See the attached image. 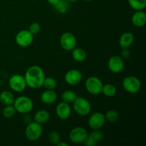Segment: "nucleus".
Returning <instances> with one entry per match:
<instances>
[{
	"label": "nucleus",
	"mask_w": 146,
	"mask_h": 146,
	"mask_svg": "<svg viewBox=\"0 0 146 146\" xmlns=\"http://www.w3.org/2000/svg\"><path fill=\"white\" fill-rule=\"evenodd\" d=\"M24 76L27 86L33 89H38L43 86L45 74L42 68L38 66H30L27 70Z\"/></svg>",
	"instance_id": "nucleus-1"
},
{
	"label": "nucleus",
	"mask_w": 146,
	"mask_h": 146,
	"mask_svg": "<svg viewBox=\"0 0 146 146\" xmlns=\"http://www.w3.org/2000/svg\"><path fill=\"white\" fill-rule=\"evenodd\" d=\"M13 106L17 112L21 114L29 113L34 108L32 100L27 96H21L15 98Z\"/></svg>",
	"instance_id": "nucleus-2"
},
{
	"label": "nucleus",
	"mask_w": 146,
	"mask_h": 146,
	"mask_svg": "<svg viewBox=\"0 0 146 146\" xmlns=\"http://www.w3.org/2000/svg\"><path fill=\"white\" fill-rule=\"evenodd\" d=\"M25 136L27 139L29 141H36L41 138L43 133V128L41 124L31 121L27 124L25 128Z\"/></svg>",
	"instance_id": "nucleus-3"
},
{
	"label": "nucleus",
	"mask_w": 146,
	"mask_h": 146,
	"mask_svg": "<svg viewBox=\"0 0 146 146\" xmlns=\"http://www.w3.org/2000/svg\"><path fill=\"white\" fill-rule=\"evenodd\" d=\"M73 108L76 114L81 116H86L91 113V105L86 98L77 96L73 103Z\"/></svg>",
	"instance_id": "nucleus-4"
},
{
	"label": "nucleus",
	"mask_w": 146,
	"mask_h": 146,
	"mask_svg": "<svg viewBox=\"0 0 146 146\" xmlns=\"http://www.w3.org/2000/svg\"><path fill=\"white\" fill-rule=\"evenodd\" d=\"M123 87L124 90L131 94L138 93L141 88V80L134 76H128L123 80Z\"/></svg>",
	"instance_id": "nucleus-5"
},
{
	"label": "nucleus",
	"mask_w": 146,
	"mask_h": 146,
	"mask_svg": "<svg viewBox=\"0 0 146 146\" xmlns=\"http://www.w3.org/2000/svg\"><path fill=\"white\" fill-rule=\"evenodd\" d=\"M103 86L102 81L97 76H90L86 80V89L91 95L96 96L101 94Z\"/></svg>",
	"instance_id": "nucleus-6"
},
{
	"label": "nucleus",
	"mask_w": 146,
	"mask_h": 146,
	"mask_svg": "<svg viewBox=\"0 0 146 146\" xmlns=\"http://www.w3.org/2000/svg\"><path fill=\"white\" fill-rule=\"evenodd\" d=\"M9 86L12 91L17 93L24 91L27 86L24 76L21 74L11 76L9 79Z\"/></svg>",
	"instance_id": "nucleus-7"
},
{
	"label": "nucleus",
	"mask_w": 146,
	"mask_h": 146,
	"mask_svg": "<svg viewBox=\"0 0 146 146\" xmlns=\"http://www.w3.org/2000/svg\"><path fill=\"white\" fill-rule=\"evenodd\" d=\"M88 135V132L84 127L78 126L74 128L70 131L68 134V138L71 142L75 144L84 143Z\"/></svg>",
	"instance_id": "nucleus-8"
},
{
	"label": "nucleus",
	"mask_w": 146,
	"mask_h": 146,
	"mask_svg": "<svg viewBox=\"0 0 146 146\" xmlns=\"http://www.w3.org/2000/svg\"><path fill=\"white\" fill-rule=\"evenodd\" d=\"M76 38L71 32H64L60 37V45L65 51H72L76 46Z\"/></svg>",
	"instance_id": "nucleus-9"
},
{
	"label": "nucleus",
	"mask_w": 146,
	"mask_h": 146,
	"mask_svg": "<svg viewBox=\"0 0 146 146\" xmlns=\"http://www.w3.org/2000/svg\"><path fill=\"white\" fill-rule=\"evenodd\" d=\"M15 41L19 46L23 48L28 47L31 45L34 41V35L29 30H21L16 35Z\"/></svg>",
	"instance_id": "nucleus-10"
},
{
	"label": "nucleus",
	"mask_w": 146,
	"mask_h": 146,
	"mask_svg": "<svg viewBox=\"0 0 146 146\" xmlns=\"http://www.w3.org/2000/svg\"><path fill=\"white\" fill-rule=\"evenodd\" d=\"M125 63L121 56L117 55L110 57L108 61V67L110 71L113 74H119L124 69Z\"/></svg>",
	"instance_id": "nucleus-11"
},
{
	"label": "nucleus",
	"mask_w": 146,
	"mask_h": 146,
	"mask_svg": "<svg viewBox=\"0 0 146 146\" xmlns=\"http://www.w3.org/2000/svg\"><path fill=\"white\" fill-rule=\"evenodd\" d=\"M106 123L104 114L101 112H95L91 114L88 120V126L92 130L101 129Z\"/></svg>",
	"instance_id": "nucleus-12"
},
{
	"label": "nucleus",
	"mask_w": 146,
	"mask_h": 146,
	"mask_svg": "<svg viewBox=\"0 0 146 146\" xmlns=\"http://www.w3.org/2000/svg\"><path fill=\"white\" fill-rule=\"evenodd\" d=\"M82 73L78 69H71L66 73L64 80L70 86H76L82 81Z\"/></svg>",
	"instance_id": "nucleus-13"
},
{
	"label": "nucleus",
	"mask_w": 146,
	"mask_h": 146,
	"mask_svg": "<svg viewBox=\"0 0 146 146\" xmlns=\"http://www.w3.org/2000/svg\"><path fill=\"white\" fill-rule=\"evenodd\" d=\"M104 138V133L100 129L93 130L92 132L88 134L84 143L86 146H95L98 142H101Z\"/></svg>",
	"instance_id": "nucleus-14"
},
{
	"label": "nucleus",
	"mask_w": 146,
	"mask_h": 146,
	"mask_svg": "<svg viewBox=\"0 0 146 146\" xmlns=\"http://www.w3.org/2000/svg\"><path fill=\"white\" fill-rule=\"evenodd\" d=\"M56 114L61 120H66L71 114V108L68 104L61 102L56 107Z\"/></svg>",
	"instance_id": "nucleus-15"
},
{
	"label": "nucleus",
	"mask_w": 146,
	"mask_h": 146,
	"mask_svg": "<svg viewBox=\"0 0 146 146\" xmlns=\"http://www.w3.org/2000/svg\"><path fill=\"white\" fill-rule=\"evenodd\" d=\"M132 24L135 27L140 28L145 26L146 24V14L143 10L135 11L131 17Z\"/></svg>",
	"instance_id": "nucleus-16"
},
{
	"label": "nucleus",
	"mask_w": 146,
	"mask_h": 146,
	"mask_svg": "<svg viewBox=\"0 0 146 146\" xmlns=\"http://www.w3.org/2000/svg\"><path fill=\"white\" fill-rule=\"evenodd\" d=\"M58 96L54 90H48L46 89V91H43L41 94V102L45 104H52L56 102L57 100Z\"/></svg>",
	"instance_id": "nucleus-17"
},
{
	"label": "nucleus",
	"mask_w": 146,
	"mask_h": 146,
	"mask_svg": "<svg viewBox=\"0 0 146 146\" xmlns=\"http://www.w3.org/2000/svg\"><path fill=\"white\" fill-rule=\"evenodd\" d=\"M134 38L135 37H134L133 34L129 31H126L121 34L119 38V41H118V44L121 48H129L133 44Z\"/></svg>",
	"instance_id": "nucleus-18"
},
{
	"label": "nucleus",
	"mask_w": 146,
	"mask_h": 146,
	"mask_svg": "<svg viewBox=\"0 0 146 146\" xmlns=\"http://www.w3.org/2000/svg\"><path fill=\"white\" fill-rule=\"evenodd\" d=\"M50 114L48 111L45 109H41L36 111L34 115V120L36 122L40 124H44L49 120Z\"/></svg>",
	"instance_id": "nucleus-19"
},
{
	"label": "nucleus",
	"mask_w": 146,
	"mask_h": 146,
	"mask_svg": "<svg viewBox=\"0 0 146 146\" xmlns=\"http://www.w3.org/2000/svg\"><path fill=\"white\" fill-rule=\"evenodd\" d=\"M71 51H72V58L76 62H84L86 58V52L82 48L76 46Z\"/></svg>",
	"instance_id": "nucleus-20"
},
{
	"label": "nucleus",
	"mask_w": 146,
	"mask_h": 146,
	"mask_svg": "<svg viewBox=\"0 0 146 146\" xmlns=\"http://www.w3.org/2000/svg\"><path fill=\"white\" fill-rule=\"evenodd\" d=\"M15 100L14 94L9 91H4L0 94V101L4 106L11 105Z\"/></svg>",
	"instance_id": "nucleus-21"
},
{
	"label": "nucleus",
	"mask_w": 146,
	"mask_h": 146,
	"mask_svg": "<svg viewBox=\"0 0 146 146\" xmlns=\"http://www.w3.org/2000/svg\"><path fill=\"white\" fill-rule=\"evenodd\" d=\"M77 98V94L74 91L71 90H67L63 92L61 94V99L63 102H65L66 104H73Z\"/></svg>",
	"instance_id": "nucleus-22"
},
{
	"label": "nucleus",
	"mask_w": 146,
	"mask_h": 146,
	"mask_svg": "<svg viewBox=\"0 0 146 146\" xmlns=\"http://www.w3.org/2000/svg\"><path fill=\"white\" fill-rule=\"evenodd\" d=\"M129 6L135 11L144 10L146 7V0H128Z\"/></svg>",
	"instance_id": "nucleus-23"
},
{
	"label": "nucleus",
	"mask_w": 146,
	"mask_h": 146,
	"mask_svg": "<svg viewBox=\"0 0 146 146\" xmlns=\"http://www.w3.org/2000/svg\"><path fill=\"white\" fill-rule=\"evenodd\" d=\"M101 93H103L106 97H113L117 93L116 87L111 84H106L103 86Z\"/></svg>",
	"instance_id": "nucleus-24"
},
{
	"label": "nucleus",
	"mask_w": 146,
	"mask_h": 146,
	"mask_svg": "<svg viewBox=\"0 0 146 146\" xmlns=\"http://www.w3.org/2000/svg\"><path fill=\"white\" fill-rule=\"evenodd\" d=\"M104 116H105L106 121L110 123H115L119 120V113L115 110H108L104 114Z\"/></svg>",
	"instance_id": "nucleus-25"
},
{
	"label": "nucleus",
	"mask_w": 146,
	"mask_h": 146,
	"mask_svg": "<svg viewBox=\"0 0 146 146\" xmlns=\"http://www.w3.org/2000/svg\"><path fill=\"white\" fill-rule=\"evenodd\" d=\"M16 113H17V111H16L13 104L5 106V107L2 110L3 116L5 118H7V119L13 118L15 115Z\"/></svg>",
	"instance_id": "nucleus-26"
},
{
	"label": "nucleus",
	"mask_w": 146,
	"mask_h": 146,
	"mask_svg": "<svg viewBox=\"0 0 146 146\" xmlns=\"http://www.w3.org/2000/svg\"><path fill=\"white\" fill-rule=\"evenodd\" d=\"M43 86L46 89L48 90H54L57 86V81L53 77H45L44 81V84H43Z\"/></svg>",
	"instance_id": "nucleus-27"
},
{
	"label": "nucleus",
	"mask_w": 146,
	"mask_h": 146,
	"mask_svg": "<svg viewBox=\"0 0 146 146\" xmlns=\"http://www.w3.org/2000/svg\"><path fill=\"white\" fill-rule=\"evenodd\" d=\"M54 7L58 13L65 14L68 9V1L67 0H60Z\"/></svg>",
	"instance_id": "nucleus-28"
},
{
	"label": "nucleus",
	"mask_w": 146,
	"mask_h": 146,
	"mask_svg": "<svg viewBox=\"0 0 146 146\" xmlns=\"http://www.w3.org/2000/svg\"><path fill=\"white\" fill-rule=\"evenodd\" d=\"M48 141L53 145H57L61 141V137L59 133L56 131H52L48 133Z\"/></svg>",
	"instance_id": "nucleus-29"
},
{
	"label": "nucleus",
	"mask_w": 146,
	"mask_h": 146,
	"mask_svg": "<svg viewBox=\"0 0 146 146\" xmlns=\"http://www.w3.org/2000/svg\"><path fill=\"white\" fill-rule=\"evenodd\" d=\"M28 30L33 35H36L39 33L40 30H41V25L38 22H33L30 24Z\"/></svg>",
	"instance_id": "nucleus-30"
},
{
	"label": "nucleus",
	"mask_w": 146,
	"mask_h": 146,
	"mask_svg": "<svg viewBox=\"0 0 146 146\" xmlns=\"http://www.w3.org/2000/svg\"><path fill=\"white\" fill-rule=\"evenodd\" d=\"M121 55L122 58H129L130 56H131V51L128 49V48H123L121 50Z\"/></svg>",
	"instance_id": "nucleus-31"
},
{
	"label": "nucleus",
	"mask_w": 146,
	"mask_h": 146,
	"mask_svg": "<svg viewBox=\"0 0 146 146\" xmlns=\"http://www.w3.org/2000/svg\"><path fill=\"white\" fill-rule=\"evenodd\" d=\"M24 122L25 123H27V124L29 123L30 122H31V116L29 115V113L25 114V116L24 117Z\"/></svg>",
	"instance_id": "nucleus-32"
},
{
	"label": "nucleus",
	"mask_w": 146,
	"mask_h": 146,
	"mask_svg": "<svg viewBox=\"0 0 146 146\" xmlns=\"http://www.w3.org/2000/svg\"><path fill=\"white\" fill-rule=\"evenodd\" d=\"M46 1H48V3H49L51 5L55 6L56 4L57 3L60 1V0H46Z\"/></svg>",
	"instance_id": "nucleus-33"
},
{
	"label": "nucleus",
	"mask_w": 146,
	"mask_h": 146,
	"mask_svg": "<svg viewBox=\"0 0 146 146\" xmlns=\"http://www.w3.org/2000/svg\"><path fill=\"white\" fill-rule=\"evenodd\" d=\"M57 146H68V144L66 142H63V141H60L58 144L56 145Z\"/></svg>",
	"instance_id": "nucleus-34"
},
{
	"label": "nucleus",
	"mask_w": 146,
	"mask_h": 146,
	"mask_svg": "<svg viewBox=\"0 0 146 146\" xmlns=\"http://www.w3.org/2000/svg\"><path fill=\"white\" fill-rule=\"evenodd\" d=\"M67 1H68V2L74 3V2H76V1H78V0H67Z\"/></svg>",
	"instance_id": "nucleus-35"
},
{
	"label": "nucleus",
	"mask_w": 146,
	"mask_h": 146,
	"mask_svg": "<svg viewBox=\"0 0 146 146\" xmlns=\"http://www.w3.org/2000/svg\"><path fill=\"white\" fill-rule=\"evenodd\" d=\"M86 1H94V0H84Z\"/></svg>",
	"instance_id": "nucleus-36"
},
{
	"label": "nucleus",
	"mask_w": 146,
	"mask_h": 146,
	"mask_svg": "<svg viewBox=\"0 0 146 146\" xmlns=\"http://www.w3.org/2000/svg\"><path fill=\"white\" fill-rule=\"evenodd\" d=\"M30 1H36V0H30Z\"/></svg>",
	"instance_id": "nucleus-37"
}]
</instances>
